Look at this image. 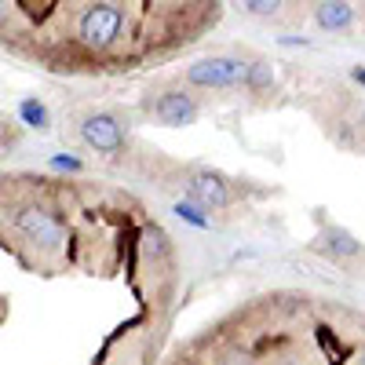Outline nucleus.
Instances as JSON below:
<instances>
[{
	"label": "nucleus",
	"mask_w": 365,
	"mask_h": 365,
	"mask_svg": "<svg viewBox=\"0 0 365 365\" xmlns=\"http://www.w3.org/2000/svg\"><path fill=\"white\" fill-rule=\"evenodd\" d=\"M187 201L201 205L205 212L212 208H227L234 201V182L223 172H212V168H194L187 175Z\"/></svg>",
	"instance_id": "nucleus-6"
},
{
	"label": "nucleus",
	"mask_w": 365,
	"mask_h": 365,
	"mask_svg": "<svg viewBox=\"0 0 365 365\" xmlns=\"http://www.w3.org/2000/svg\"><path fill=\"white\" fill-rule=\"evenodd\" d=\"M285 4H278V0H245L241 4V11H249V15H256V19H274Z\"/></svg>",
	"instance_id": "nucleus-12"
},
{
	"label": "nucleus",
	"mask_w": 365,
	"mask_h": 365,
	"mask_svg": "<svg viewBox=\"0 0 365 365\" xmlns=\"http://www.w3.org/2000/svg\"><path fill=\"white\" fill-rule=\"evenodd\" d=\"M15 227L34 241L37 249H48V252H58L66 245V227L63 220L55 216V212L48 208H37V205H29V208H19L15 212Z\"/></svg>",
	"instance_id": "nucleus-4"
},
{
	"label": "nucleus",
	"mask_w": 365,
	"mask_h": 365,
	"mask_svg": "<svg viewBox=\"0 0 365 365\" xmlns=\"http://www.w3.org/2000/svg\"><path fill=\"white\" fill-rule=\"evenodd\" d=\"M143 110H146V117H154L158 125H165V128H187L201 113L197 99L190 96V91H182V88L154 91L150 99H143Z\"/></svg>",
	"instance_id": "nucleus-3"
},
{
	"label": "nucleus",
	"mask_w": 365,
	"mask_h": 365,
	"mask_svg": "<svg viewBox=\"0 0 365 365\" xmlns=\"http://www.w3.org/2000/svg\"><path fill=\"white\" fill-rule=\"evenodd\" d=\"M81 139H84V146L99 150V154H117L128 135H125V125H120L117 113L91 110V113L81 117Z\"/></svg>",
	"instance_id": "nucleus-5"
},
{
	"label": "nucleus",
	"mask_w": 365,
	"mask_h": 365,
	"mask_svg": "<svg viewBox=\"0 0 365 365\" xmlns=\"http://www.w3.org/2000/svg\"><path fill=\"white\" fill-rule=\"evenodd\" d=\"M358 19L354 4H344V0H325V4L314 8V22L322 29H329V34H340V29H351Z\"/></svg>",
	"instance_id": "nucleus-7"
},
{
	"label": "nucleus",
	"mask_w": 365,
	"mask_h": 365,
	"mask_svg": "<svg viewBox=\"0 0 365 365\" xmlns=\"http://www.w3.org/2000/svg\"><path fill=\"white\" fill-rule=\"evenodd\" d=\"M358 365H365V354H361V358H358Z\"/></svg>",
	"instance_id": "nucleus-16"
},
{
	"label": "nucleus",
	"mask_w": 365,
	"mask_h": 365,
	"mask_svg": "<svg viewBox=\"0 0 365 365\" xmlns=\"http://www.w3.org/2000/svg\"><path fill=\"white\" fill-rule=\"evenodd\" d=\"M249 70H252L249 58L208 55V58H197L194 66H187L182 81H187L190 88H245L249 84Z\"/></svg>",
	"instance_id": "nucleus-2"
},
{
	"label": "nucleus",
	"mask_w": 365,
	"mask_h": 365,
	"mask_svg": "<svg viewBox=\"0 0 365 365\" xmlns=\"http://www.w3.org/2000/svg\"><path fill=\"white\" fill-rule=\"evenodd\" d=\"M19 117H22V125L37 128V132H48V128H51V113H48V106H44L41 99H34V96H26V99L19 103Z\"/></svg>",
	"instance_id": "nucleus-9"
},
{
	"label": "nucleus",
	"mask_w": 365,
	"mask_h": 365,
	"mask_svg": "<svg viewBox=\"0 0 365 365\" xmlns=\"http://www.w3.org/2000/svg\"><path fill=\"white\" fill-rule=\"evenodd\" d=\"M172 212H175L182 223H190V227H197V230H212V216H205V208L194 205V201H175Z\"/></svg>",
	"instance_id": "nucleus-11"
},
{
	"label": "nucleus",
	"mask_w": 365,
	"mask_h": 365,
	"mask_svg": "<svg viewBox=\"0 0 365 365\" xmlns=\"http://www.w3.org/2000/svg\"><path fill=\"white\" fill-rule=\"evenodd\" d=\"M351 81L365 88V66H354V70H351Z\"/></svg>",
	"instance_id": "nucleus-14"
},
{
	"label": "nucleus",
	"mask_w": 365,
	"mask_h": 365,
	"mask_svg": "<svg viewBox=\"0 0 365 365\" xmlns=\"http://www.w3.org/2000/svg\"><path fill=\"white\" fill-rule=\"evenodd\" d=\"M318 249H322V252H329V256H340V259H347V256H358V252H361L358 237H354L351 230H344V227H329V230H322Z\"/></svg>",
	"instance_id": "nucleus-8"
},
{
	"label": "nucleus",
	"mask_w": 365,
	"mask_h": 365,
	"mask_svg": "<svg viewBox=\"0 0 365 365\" xmlns=\"http://www.w3.org/2000/svg\"><path fill=\"white\" fill-rule=\"evenodd\" d=\"M270 88H274V66L267 63V58H252V70H249L245 91H252V96H267Z\"/></svg>",
	"instance_id": "nucleus-10"
},
{
	"label": "nucleus",
	"mask_w": 365,
	"mask_h": 365,
	"mask_svg": "<svg viewBox=\"0 0 365 365\" xmlns=\"http://www.w3.org/2000/svg\"><path fill=\"white\" fill-rule=\"evenodd\" d=\"M48 165H51V168H63V172H81V168H84L77 158H66V154H55Z\"/></svg>",
	"instance_id": "nucleus-13"
},
{
	"label": "nucleus",
	"mask_w": 365,
	"mask_h": 365,
	"mask_svg": "<svg viewBox=\"0 0 365 365\" xmlns=\"http://www.w3.org/2000/svg\"><path fill=\"white\" fill-rule=\"evenodd\" d=\"M128 8L125 4H84L73 19L77 41L88 51H110L128 34Z\"/></svg>",
	"instance_id": "nucleus-1"
},
{
	"label": "nucleus",
	"mask_w": 365,
	"mask_h": 365,
	"mask_svg": "<svg viewBox=\"0 0 365 365\" xmlns=\"http://www.w3.org/2000/svg\"><path fill=\"white\" fill-rule=\"evenodd\" d=\"M282 44H289V48H292V44H299V48H303L307 41H303V37H282Z\"/></svg>",
	"instance_id": "nucleus-15"
}]
</instances>
